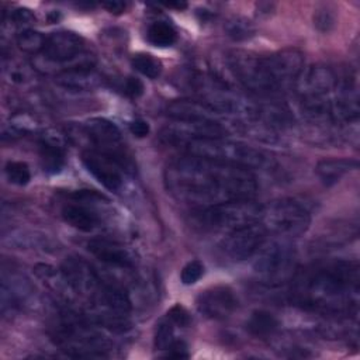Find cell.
I'll return each mask as SVG.
<instances>
[{"label": "cell", "mask_w": 360, "mask_h": 360, "mask_svg": "<svg viewBox=\"0 0 360 360\" xmlns=\"http://www.w3.org/2000/svg\"><path fill=\"white\" fill-rule=\"evenodd\" d=\"M165 186L176 201L191 210L253 200L257 193L250 170L187 153L166 166Z\"/></svg>", "instance_id": "obj_1"}, {"label": "cell", "mask_w": 360, "mask_h": 360, "mask_svg": "<svg viewBox=\"0 0 360 360\" xmlns=\"http://www.w3.org/2000/svg\"><path fill=\"white\" fill-rule=\"evenodd\" d=\"M360 270L356 260H333L311 264L291 278V301L328 316L357 314Z\"/></svg>", "instance_id": "obj_2"}, {"label": "cell", "mask_w": 360, "mask_h": 360, "mask_svg": "<svg viewBox=\"0 0 360 360\" xmlns=\"http://www.w3.org/2000/svg\"><path fill=\"white\" fill-rule=\"evenodd\" d=\"M225 62L233 79L256 96H271L290 87L304 70V55L295 48L267 56L235 49L225 55Z\"/></svg>", "instance_id": "obj_3"}, {"label": "cell", "mask_w": 360, "mask_h": 360, "mask_svg": "<svg viewBox=\"0 0 360 360\" xmlns=\"http://www.w3.org/2000/svg\"><path fill=\"white\" fill-rule=\"evenodd\" d=\"M343 73L328 65H315L302 73L294 83L304 114L312 121L335 122V112Z\"/></svg>", "instance_id": "obj_4"}, {"label": "cell", "mask_w": 360, "mask_h": 360, "mask_svg": "<svg viewBox=\"0 0 360 360\" xmlns=\"http://www.w3.org/2000/svg\"><path fill=\"white\" fill-rule=\"evenodd\" d=\"M262 205L253 200L229 201L204 208H193L190 224L200 232L219 233L221 236L243 225L260 219Z\"/></svg>", "instance_id": "obj_5"}, {"label": "cell", "mask_w": 360, "mask_h": 360, "mask_svg": "<svg viewBox=\"0 0 360 360\" xmlns=\"http://www.w3.org/2000/svg\"><path fill=\"white\" fill-rule=\"evenodd\" d=\"M53 343L72 357H105L108 340L86 323L79 315L66 312L51 333Z\"/></svg>", "instance_id": "obj_6"}, {"label": "cell", "mask_w": 360, "mask_h": 360, "mask_svg": "<svg viewBox=\"0 0 360 360\" xmlns=\"http://www.w3.org/2000/svg\"><path fill=\"white\" fill-rule=\"evenodd\" d=\"M187 155L205 158L243 169L262 167L266 163V155L243 142L222 138H200L186 142L183 146Z\"/></svg>", "instance_id": "obj_7"}, {"label": "cell", "mask_w": 360, "mask_h": 360, "mask_svg": "<svg viewBox=\"0 0 360 360\" xmlns=\"http://www.w3.org/2000/svg\"><path fill=\"white\" fill-rule=\"evenodd\" d=\"M259 221L267 233L290 239L307 232L311 224V214L300 201L280 198L262 205Z\"/></svg>", "instance_id": "obj_8"}, {"label": "cell", "mask_w": 360, "mask_h": 360, "mask_svg": "<svg viewBox=\"0 0 360 360\" xmlns=\"http://www.w3.org/2000/svg\"><path fill=\"white\" fill-rule=\"evenodd\" d=\"M253 270L267 285H280L292 278L295 270V249L287 239L273 240L256 252Z\"/></svg>", "instance_id": "obj_9"}, {"label": "cell", "mask_w": 360, "mask_h": 360, "mask_svg": "<svg viewBox=\"0 0 360 360\" xmlns=\"http://www.w3.org/2000/svg\"><path fill=\"white\" fill-rule=\"evenodd\" d=\"M266 229L260 221H256L222 235L218 250L231 262H242L256 255L266 242Z\"/></svg>", "instance_id": "obj_10"}, {"label": "cell", "mask_w": 360, "mask_h": 360, "mask_svg": "<svg viewBox=\"0 0 360 360\" xmlns=\"http://www.w3.org/2000/svg\"><path fill=\"white\" fill-rule=\"evenodd\" d=\"M42 56L52 62V63H60L69 66L66 69L79 68V66H93L94 63H84L77 62L79 59L83 60L87 56L86 52V44L84 39L72 31H58L52 32L49 37H46L45 46L42 49ZM65 70V69H62Z\"/></svg>", "instance_id": "obj_11"}, {"label": "cell", "mask_w": 360, "mask_h": 360, "mask_svg": "<svg viewBox=\"0 0 360 360\" xmlns=\"http://www.w3.org/2000/svg\"><path fill=\"white\" fill-rule=\"evenodd\" d=\"M83 129L90 142L93 143L94 150L108 155L129 167L131 160L127 155L121 131L112 121L101 117H94L83 124Z\"/></svg>", "instance_id": "obj_12"}, {"label": "cell", "mask_w": 360, "mask_h": 360, "mask_svg": "<svg viewBox=\"0 0 360 360\" xmlns=\"http://www.w3.org/2000/svg\"><path fill=\"white\" fill-rule=\"evenodd\" d=\"M82 162L87 172L107 190L117 191L122 186V172L128 167L120 160L94 149H87L82 153Z\"/></svg>", "instance_id": "obj_13"}, {"label": "cell", "mask_w": 360, "mask_h": 360, "mask_svg": "<svg viewBox=\"0 0 360 360\" xmlns=\"http://www.w3.org/2000/svg\"><path fill=\"white\" fill-rule=\"evenodd\" d=\"M197 309L210 319H225L238 308V298L228 285H214L201 291L195 300Z\"/></svg>", "instance_id": "obj_14"}, {"label": "cell", "mask_w": 360, "mask_h": 360, "mask_svg": "<svg viewBox=\"0 0 360 360\" xmlns=\"http://www.w3.org/2000/svg\"><path fill=\"white\" fill-rule=\"evenodd\" d=\"M226 124H201V122H177L167 125L162 131V139L167 143L183 146L186 142L200 138L226 136Z\"/></svg>", "instance_id": "obj_15"}, {"label": "cell", "mask_w": 360, "mask_h": 360, "mask_svg": "<svg viewBox=\"0 0 360 360\" xmlns=\"http://www.w3.org/2000/svg\"><path fill=\"white\" fill-rule=\"evenodd\" d=\"M166 114L177 122L225 124L224 114L195 100H173L166 107Z\"/></svg>", "instance_id": "obj_16"}, {"label": "cell", "mask_w": 360, "mask_h": 360, "mask_svg": "<svg viewBox=\"0 0 360 360\" xmlns=\"http://www.w3.org/2000/svg\"><path fill=\"white\" fill-rule=\"evenodd\" d=\"M87 250L98 260L122 269L132 267L134 262L129 252L118 242L105 238H93L87 242Z\"/></svg>", "instance_id": "obj_17"}, {"label": "cell", "mask_w": 360, "mask_h": 360, "mask_svg": "<svg viewBox=\"0 0 360 360\" xmlns=\"http://www.w3.org/2000/svg\"><path fill=\"white\" fill-rule=\"evenodd\" d=\"M56 83L72 90H90L100 84V76L93 66H79L60 70L56 75Z\"/></svg>", "instance_id": "obj_18"}, {"label": "cell", "mask_w": 360, "mask_h": 360, "mask_svg": "<svg viewBox=\"0 0 360 360\" xmlns=\"http://www.w3.org/2000/svg\"><path fill=\"white\" fill-rule=\"evenodd\" d=\"M359 167V162L347 158H330L318 162L315 172L325 186L336 184L345 174Z\"/></svg>", "instance_id": "obj_19"}, {"label": "cell", "mask_w": 360, "mask_h": 360, "mask_svg": "<svg viewBox=\"0 0 360 360\" xmlns=\"http://www.w3.org/2000/svg\"><path fill=\"white\" fill-rule=\"evenodd\" d=\"M60 214L65 222H68L70 226L82 232L93 231L100 221L98 215L91 208H89L87 205L82 204V201H77V200H73V202L65 204Z\"/></svg>", "instance_id": "obj_20"}, {"label": "cell", "mask_w": 360, "mask_h": 360, "mask_svg": "<svg viewBox=\"0 0 360 360\" xmlns=\"http://www.w3.org/2000/svg\"><path fill=\"white\" fill-rule=\"evenodd\" d=\"M38 153L45 173L56 174L63 169L66 153L62 143L56 139L44 136L38 143Z\"/></svg>", "instance_id": "obj_21"}, {"label": "cell", "mask_w": 360, "mask_h": 360, "mask_svg": "<svg viewBox=\"0 0 360 360\" xmlns=\"http://www.w3.org/2000/svg\"><path fill=\"white\" fill-rule=\"evenodd\" d=\"M278 319L266 309H256L250 314L246 329L252 336L264 339L274 335V332L278 329Z\"/></svg>", "instance_id": "obj_22"}, {"label": "cell", "mask_w": 360, "mask_h": 360, "mask_svg": "<svg viewBox=\"0 0 360 360\" xmlns=\"http://www.w3.org/2000/svg\"><path fill=\"white\" fill-rule=\"evenodd\" d=\"M146 37L152 45L159 46V48L172 46L177 39L176 30L172 27V24H169L166 21L152 22L148 28Z\"/></svg>", "instance_id": "obj_23"}, {"label": "cell", "mask_w": 360, "mask_h": 360, "mask_svg": "<svg viewBox=\"0 0 360 360\" xmlns=\"http://www.w3.org/2000/svg\"><path fill=\"white\" fill-rule=\"evenodd\" d=\"M45 41H46V38L41 32L30 30V28L20 31L17 35L18 48L27 53L42 52V49L45 46Z\"/></svg>", "instance_id": "obj_24"}, {"label": "cell", "mask_w": 360, "mask_h": 360, "mask_svg": "<svg viewBox=\"0 0 360 360\" xmlns=\"http://www.w3.org/2000/svg\"><path fill=\"white\" fill-rule=\"evenodd\" d=\"M132 66L135 68V70H138L141 75L149 79H156L162 72L160 60L149 53H142V52L134 55Z\"/></svg>", "instance_id": "obj_25"}, {"label": "cell", "mask_w": 360, "mask_h": 360, "mask_svg": "<svg viewBox=\"0 0 360 360\" xmlns=\"http://www.w3.org/2000/svg\"><path fill=\"white\" fill-rule=\"evenodd\" d=\"M225 31L233 41H245L255 32L252 22L243 17H233L225 24Z\"/></svg>", "instance_id": "obj_26"}, {"label": "cell", "mask_w": 360, "mask_h": 360, "mask_svg": "<svg viewBox=\"0 0 360 360\" xmlns=\"http://www.w3.org/2000/svg\"><path fill=\"white\" fill-rule=\"evenodd\" d=\"M4 173L7 180L15 186H25L31 179L30 167L24 162H15V160L7 162L4 167Z\"/></svg>", "instance_id": "obj_27"}, {"label": "cell", "mask_w": 360, "mask_h": 360, "mask_svg": "<svg viewBox=\"0 0 360 360\" xmlns=\"http://www.w3.org/2000/svg\"><path fill=\"white\" fill-rule=\"evenodd\" d=\"M174 323L166 316L156 325L155 330V347L158 350H167L174 342Z\"/></svg>", "instance_id": "obj_28"}, {"label": "cell", "mask_w": 360, "mask_h": 360, "mask_svg": "<svg viewBox=\"0 0 360 360\" xmlns=\"http://www.w3.org/2000/svg\"><path fill=\"white\" fill-rule=\"evenodd\" d=\"M204 274V266L201 262L198 260H191L188 262L183 269H181V273H180V280L183 284L186 285H190V284H194L197 283Z\"/></svg>", "instance_id": "obj_29"}, {"label": "cell", "mask_w": 360, "mask_h": 360, "mask_svg": "<svg viewBox=\"0 0 360 360\" xmlns=\"http://www.w3.org/2000/svg\"><path fill=\"white\" fill-rule=\"evenodd\" d=\"M314 24L319 31L328 32L335 24L333 13L326 6L322 7V8H318L314 14Z\"/></svg>", "instance_id": "obj_30"}, {"label": "cell", "mask_w": 360, "mask_h": 360, "mask_svg": "<svg viewBox=\"0 0 360 360\" xmlns=\"http://www.w3.org/2000/svg\"><path fill=\"white\" fill-rule=\"evenodd\" d=\"M176 326H188L190 322H191V318H190V314L187 312V309L184 307H181L180 304L172 307L169 311H167V315H166Z\"/></svg>", "instance_id": "obj_31"}, {"label": "cell", "mask_w": 360, "mask_h": 360, "mask_svg": "<svg viewBox=\"0 0 360 360\" xmlns=\"http://www.w3.org/2000/svg\"><path fill=\"white\" fill-rule=\"evenodd\" d=\"M124 93L131 98H138L143 94V83L135 76H128L124 82Z\"/></svg>", "instance_id": "obj_32"}, {"label": "cell", "mask_w": 360, "mask_h": 360, "mask_svg": "<svg viewBox=\"0 0 360 360\" xmlns=\"http://www.w3.org/2000/svg\"><path fill=\"white\" fill-rule=\"evenodd\" d=\"M188 346L186 345L184 340L174 339V342L169 346L166 350V357H173V359H186L188 357Z\"/></svg>", "instance_id": "obj_33"}, {"label": "cell", "mask_w": 360, "mask_h": 360, "mask_svg": "<svg viewBox=\"0 0 360 360\" xmlns=\"http://www.w3.org/2000/svg\"><path fill=\"white\" fill-rule=\"evenodd\" d=\"M11 20L17 25H28L35 21V15L28 8H17L11 13Z\"/></svg>", "instance_id": "obj_34"}, {"label": "cell", "mask_w": 360, "mask_h": 360, "mask_svg": "<svg viewBox=\"0 0 360 360\" xmlns=\"http://www.w3.org/2000/svg\"><path fill=\"white\" fill-rule=\"evenodd\" d=\"M129 131L132 132V135L138 136V138H143L149 134L150 128H149V124L143 120H135L129 124Z\"/></svg>", "instance_id": "obj_35"}, {"label": "cell", "mask_w": 360, "mask_h": 360, "mask_svg": "<svg viewBox=\"0 0 360 360\" xmlns=\"http://www.w3.org/2000/svg\"><path fill=\"white\" fill-rule=\"evenodd\" d=\"M101 6H103L107 11L114 13V14H121V13L127 8V3L120 1V0H110V1H104V3H101Z\"/></svg>", "instance_id": "obj_36"}, {"label": "cell", "mask_w": 360, "mask_h": 360, "mask_svg": "<svg viewBox=\"0 0 360 360\" xmlns=\"http://www.w3.org/2000/svg\"><path fill=\"white\" fill-rule=\"evenodd\" d=\"M163 4L169 8H177V10L187 7V3H181V1H169V3H163Z\"/></svg>", "instance_id": "obj_37"}]
</instances>
